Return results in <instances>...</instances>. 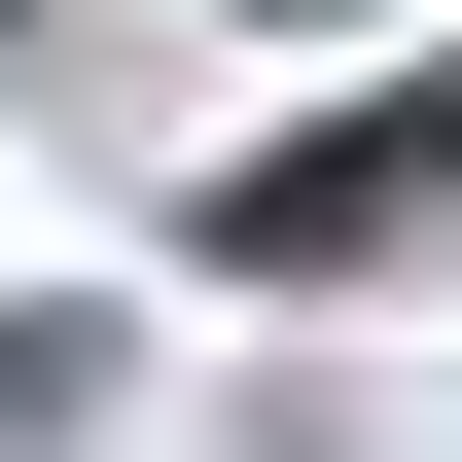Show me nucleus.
<instances>
[{
  "mask_svg": "<svg viewBox=\"0 0 462 462\" xmlns=\"http://www.w3.org/2000/svg\"><path fill=\"white\" fill-rule=\"evenodd\" d=\"M392 214H462V71H427V107H356V143H285V178H249V285H356V249H392Z\"/></svg>",
  "mask_w": 462,
  "mask_h": 462,
  "instance_id": "f257e3e1",
  "label": "nucleus"
}]
</instances>
